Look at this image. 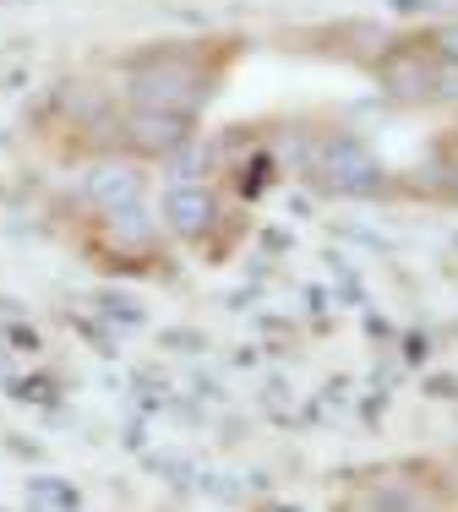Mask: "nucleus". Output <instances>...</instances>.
<instances>
[{
  "label": "nucleus",
  "mask_w": 458,
  "mask_h": 512,
  "mask_svg": "<svg viewBox=\"0 0 458 512\" xmlns=\"http://www.w3.org/2000/svg\"><path fill=\"white\" fill-rule=\"evenodd\" d=\"M126 93L137 99V109H175V115H197L213 99V77L180 50H159L148 60H137L126 77Z\"/></svg>",
  "instance_id": "1"
},
{
  "label": "nucleus",
  "mask_w": 458,
  "mask_h": 512,
  "mask_svg": "<svg viewBox=\"0 0 458 512\" xmlns=\"http://www.w3.org/2000/svg\"><path fill=\"white\" fill-rule=\"evenodd\" d=\"M311 175H317V186L333 191V197H382V191H388V169H382V158L371 153L360 137H349V131L322 137L317 158H311Z\"/></svg>",
  "instance_id": "2"
},
{
  "label": "nucleus",
  "mask_w": 458,
  "mask_h": 512,
  "mask_svg": "<svg viewBox=\"0 0 458 512\" xmlns=\"http://www.w3.org/2000/svg\"><path fill=\"white\" fill-rule=\"evenodd\" d=\"M377 77L382 93L399 104H431L437 99V50H420V44H393L377 60Z\"/></svg>",
  "instance_id": "3"
},
{
  "label": "nucleus",
  "mask_w": 458,
  "mask_h": 512,
  "mask_svg": "<svg viewBox=\"0 0 458 512\" xmlns=\"http://www.w3.org/2000/svg\"><path fill=\"white\" fill-rule=\"evenodd\" d=\"M120 137H126V148L137 158H170V153L186 148L197 131H191V115H175V109H131Z\"/></svg>",
  "instance_id": "4"
},
{
  "label": "nucleus",
  "mask_w": 458,
  "mask_h": 512,
  "mask_svg": "<svg viewBox=\"0 0 458 512\" xmlns=\"http://www.w3.org/2000/svg\"><path fill=\"white\" fill-rule=\"evenodd\" d=\"M82 197H88L99 213H126V207L148 202V175L126 158H99V164L82 175Z\"/></svg>",
  "instance_id": "5"
},
{
  "label": "nucleus",
  "mask_w": 458,
  "mask_h": 512,
  "mask_svg": "<svg viewBox=\"0 0 458 512\" xmlns=\"http://www.w3.org/2000/svg\"><path fill=\"white\" fill-rule=\"evenodd\" d=\"M164 229L175 240H208L219 229V197L202 180H175L164 191Z\"/></svg>",
  "instance_id": "6"
},
{
  "label": "nucleus",
  "mask_w": 458,
  "mask_h": 512,
  "mask_svg": "<svg viewBox=\"0 0 458 512\" xmlns=\"http://www.w3.org/2000/svg\"><path fill=\"white\" fill-rule=\"evenodd\" d=\"M22 502L28 512H82V491L60 474H33V480H22Z\"/></svg>",
  "instance_id": "7"
},
{
  "label": "nucleus",
  "mask_w": 458,
  "mask_h": 512,
  "mask_svg": "<svg viewBox=\"0 0 458 512\" xmlns=\"http://www.w3.org/2000/svg\"><path fill=\"white\" fill-rule=\"evenodd\" d=\"M104 229H110L115 251H148V246H159V224L148 218V207H126V213H104Z\"/></svg>",
  "instance_id": "8"
},
{
  "label": "nucleus",
  "mask_w": 458,
  "mask_h": 512,
  "mask_svg": "<svg viewBox=\"0 0 458 512\" xmlns=\"http://www.w3.org/2000/svg\"><path fill=\"white\" fill-rule=\"evenodd\" d=\"M164 164H170L180 180H202V175L213 169V148H208V142H197V137H191L186 148H180V153H170Z\"/></svg>",
  "instance_id": "9"
},
{
  "label": "nucleus",
  "mask_w": 458,
  "mask_h": 512,
  "mask_svg": "<svg viewBox=\"0 0 458 512\" xmlns=\"http://www.w3.org/2000/svg\"><path fill=\"white\" fill-rule=\"evenodd\" d=\"M93 306L104 311V322H120V327H142V322H148V311H142L131 295H115V289H99Z\"/></svg>",
  "instance_id": "10"
},
{
  "label": "nucleus",
  "mask_w": 458,
  "mask_h": 512,
  "mask_svg": "<svg viewBox=\"0 0 458 512\" xmlns=\"http://www.w3.org/2000/svg\"><path fill=\"white\" fill-rule=\"evenodd\" d=\"M55 376H22V382H11V398H22V404H44L50 409L55 404Z\"/></svg>",
  "instance_id": "11"
},
{
  "label": "nucleus",
  "mask_w": 458,
  "mask_h": 512,
  "mask_svg": "<svg viewBox=\"0 0 458 512\" xmlns=\"http://www.w3.org/2000/svg\"><path fill=\"white\" fill-rule=\"evenodd\" d=\"M268 175H273V158L268 153H257L251 158V169H240V197H262V191H268Z\"/></svg>",
  "instance_id": "12"
},
{
  "label": "nucleus",
  "mask_w": 458,
  "mask_h": 512,
  "mask_svg": "<svg viewBox=\"0 0 458 512\" xmlns=\"http://www.w3.org/2000/svg\"><path fill=\"white\" fill-rule=\"evenodd\" d=\"M437 99L458 104V60H442L437 55Z\"/></svg>",
  "instance_id": "13"
},
{
  "label": "nucleus",
  "mask_w": 458,
  "mask_h": 512,
  "mask_svg": "<svg viewBox=\"0 0 458 512\" xmlns=\"http://www.w3.org/2000/svg\"><path fill=\"white\" fill-rule=\"evenodd\" d=\"M6 344L17 349V355H39V349H44V344H39V333H33V327H22V322H11V327H6Z\"/></svg>",
  "instance_id": "14"
},
{
  "label": "nucleus",
  "mask_w": 458,
  "mask_h": 512,
  "mask_svg": "<svg viewBox=\"0 0 458 512\" xmlns=\"http://www.w3.org/2000/svg\"><path fill=\"white\" fill-rule=\"evenodd\" d=\"M431 50H437L442 60H458V22H448V28H442L437 39H431Z\"/></svg>",
  "instance_id": "15"
},
{
  "label": "nucleus",
  "mask_w": 458,
  "mask_h": 512,
  "mask_svg": "<svg viewBox=\"0 0 458 512\" xmlns=\"http://www.w3.org/2000/svg\"><path fill=\"white\" fill-rule=\"evenodd\" d=\"M393 11L399 17H426V11H437V0H393Z\"/></svg>",
  "instance_id": "16"
},
{
  "label": "nucleus",
  "mask_w": 458,
  "mask_h": 512,
  "mask_svg": "<svg viewBox=\"0 0 458 512\" xmlns=\"http://www.w3.org/2000/svg\"><path fill=\"white\" fill-rule=\"evenodd\" d=\"M431 398H458V382H453V376H431Z\"/></svg>",
  "instance_id": "17"
},
{
  "label": "nucleus",
  "mask_w": 458,
  "mask_h": 512,
  "mask_svg": "<svg viewBox=\"0 0 458 512\" xmlns=\"http://www.w3.org/2000/svg\"><path fill=\"white\" fill-rule=\"evenodd\" d=\"M448 197H453V202H458V164H453V169H448Z\"/></svg>",
  "instance_id": "18"
},
{
  "label": "nucleus",
  "mask_w": 458,
  "mask_h": 512,
  "mask_svg": "<svg viewBox=\"0 0 458 512\" xmlns=\"http://www.w3.org/2000/svg\"><path fill=\"white\" fill-rule=\"evenodd\" d=\"M279 512H300V507H279Z\"/></svg>",
  "instance_id": "19"
}]
</instances>
